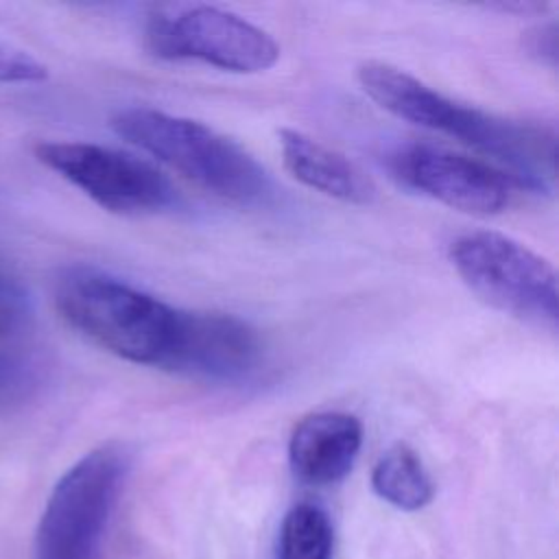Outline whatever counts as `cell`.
Here are the masks:
<instances>
[{
    "instance_id": "6da1fadb",
    "label": "cell",
    "mask_w": 559,
    "mask_h": 559,
    "mask_svg": "<svg viewBox=\"0 0 559 559\" xmlns=\"http://www.w3.org/2000/svg\"><path fill=\"white\" fill-rule=\"evenodd\" d=\"M362 92L382 109L417 127L456 138L511 170L520 188L546 190L555 177V131L463 105L417 76L384 61L356 70Z\"/></svg>"
},
{
    "instance_id": "7a4b0ae2",
    "label": "cell",
    "mask_w": 559,
    "mask_h": 559,
    "mask_svg": "<svg viewBox=\"0 0 559 559\" xmlns=\"http://www.w3.org/2000/svg\"><path fill=\"white\" fill-rule=\"evenodd\" d=\"M63 321L96 347L164 367L179 325V308L92 266H70L55 282Z\"/></svg>"
},
{
    "instance_id": "3957f363",
    "label": "cell",
    "mask_w": 559,
    "mask_h": 559,
    "mask_svg": "<svg viewBox=\"0 0 559 559\" xmlns=\"http://www.w3.org/2000/svg\"><path fill=\"white\" fill-rule=\"evenodd\" d=\"M111 129L203 190L238 205H260L273 192L264 166L231 138L183 116L151 107H127Z\"/></svg>"
},
{
    "instance_id": "277c9868",
    "label": "cell",
    "mask_w": 559,
    "mask_h": 559,
    "mask_svg": "<svg viewBox=\"0 0 559 559\" xmlns=\"http://www.w3.org/2000/svg\"><path fill=\"white\" fill-rule=\"evenodd\" d=\"M129 467L131 454L118 441L83 454L46 500L33 559H98Z\"/></svg>"
},
{
    "instance_id": "5b68a950",
    "label": "cell",
    "mask_w": 559,
    "mask_h": 559,
    "mask_svg": "<svg viewBox=\"0 0 559 559\" xmlns=\"http://www.w3.org/2000/svg\"><path fill=\"white\" fill-rule=\"evenodd\" d=\"M450 262L465 286L489 306L537 325L557 328V273L524 242L489 229L467 231L452 240Z\"/></svg>"
},
{
    "instance_id": "8992f818",
    "label": "cell",
    "mask_w": 559,
    "mask_h": 559,
    "mask_svg": "<svg viewBox=\"0 0 559 559\" xmlns=\"http://www.w3.org/2000/svg\"><path fill=\"white\" fill-rule=\"evenodd\" d=\"M35 157L114 214H159L177 203L173 183L153 164L118 148L92 142H39Z\"/></svg>"
},
{
    "instance_id": "52a82bcc",
    "label": "cell",
    "mask_w": 559,
    "mask_h": 559,
    "mask_svg": "<svg viewBox=\"0 0 559 559\" xmlns=\"http://www.w3.org/2000/svg\"><path fill=\"white\" fill-rule=\"evenodd\" d=\"M146 46L159 59H197L214 68L255 74L280 59L277 41L234 11L197 4L177 15H153Z\"/></svg>"
},
{
    "instance_id": "ba28073f",
    "label": "cell",
    "mask_w": 559,
    "mask_h": 559,
    "mask_svg": "<svg viewBox=\"0 0 559 559\" xmlns=\"http://www.w3.org/2000/svg\"><path fill=\"white\" fill-rule=\"evenodd\" d=\"M393 177L406 188L465 214H498L518 186L496 164L435 144H408L389 157Z\"/></svg>"
},
{
    "instance_id": "9c48e42d",
    "label": "cell",
    "mask_w": 559,
    "mask_h": 559,
    "mask_svg": "<svg viewBox=\"0 0 559 559\" xmlns=\"http://www.w3.org/2000/svg\"><path fill=\"white\" fill-rule=\"evenodd\" d=\"M262 360L253 325L236 314L181 310L173 349L162 369L212 382H238Z\"/></svg>"
},
{
    "instance_id": "30bf717a",
    "label": "cell",
    "mask_w": 559,
    "mask_h": 559,
    "mask_svg": "<svg viewBox=\"0 0 559 559\" xmlns=\"http://www.w3.org/2000/svg\"><path fill=\"white\" fill-rule=\"evenodd\" d=\"M362 445V424L343 411H319L299 419L288 439V463L306 485H334L349 474Z\"/></svg>"
},
{
    "instance_id": "8fae6325",
    "label": "cell",
    "mask_w": 559,
    "mask_h": 559,
    "mask_svg": "<svg viewBox=\"0 0 559 559\" xmlns=\"http://www.w3.org/2000/svg\"><path fill=\"white\" fill-rule=\"evenodd\" d=\"M277 135L284 166L299 183L352 205L376 199L373 181L343 153L295 129H282Z\"/></svg>"
},
{
    "instance_id": "7c38bea8",
    "label": "cell",
    "mask_w": 559,
    "mask_h": 559,
    "mask_svg": "<svg viewBox=\"0 0 559 559\" xmlns=\"http://www.w3.org/2000/svg\"><path fill=\"white\" fill-rule=\"evenodd\" d=\"M378 498L402 511H419L435 498V483L419 454L406 443H393L371 469Z\"/></svg>"
},
{
    "instance_id": "4fadbf2b",
    "label": "cell",
    "mask_w": 559,
    "mask_h": 559,
    "mask_svg": "<svg viewBox=\"0 0 559 559\" xmlns=\"http://www.w3.org/2000/svg\"><path fill=\"white\" fill-rule=\"evenodd\" d=\"M334 526L330 515L312 502L295 504L282 520L277 559H332Z\"/></svg>"
},
{
    "instance_id": "5bb4252c",
    "label": "cell",
    "mask_w": 559,
    "mask_h": 559,
    "mask_svg": "<svg viewBox=\"0 0 559 559\" xmlns=\"http://www.w3.org/2000/svg\"><path fill=\"white\" fill-rule=\"evenodd\" d=\"M48 68L31 52L0 41V83H41Z\"/></svg>"
},
{
    "instance_id": "9a60e30c",
    "label": "cell",
    "mask_w": 559,
    "mask_h": 559,
    "mask_svg": "<svg viewBox=\"0 0 559 559\" xmlns=\"http://www.w3.org/2000/svg\"><path fill=\"white\" fill-rule=\"evenodd\" d=\"M33 386V367L17 354L0 349V408L20 402Z\"/></svg>"
},
{
    "instance_id": "2e32d148",
    "label": "cell",
    "mask_w": 559,
    "mask_h": 559,
    "mask_svg": "<svg viewBox=\"0 0 559 559\" xmlns=\"http://www.w3.org/2000/svg\"><path fill=\"white\" fill-rule=\"evenodd\" d=\"M524 50L537 61L555 68L557 66V24L546 22L531 28L524 35Z\"/></svg>"
},
{
    "instance_id": "e0dca14e",
    "label": "cell",
    "mask_w": 559,
    "mask_h": 559,
    "mask_svg": "<svg viewBox=\"0 0 559 559\" xmlns=\"http://www.w3.org/2000/svg\"><path fill=\"white\" fill-rule=\"evenodd\" d=\"M26 306L24 288L0 269V325H13L22 319Z\"/></svg>"
},
{
    "instance_id": "ac0fdd59",
    "label": "cell",
    "mask_w": 559,
    "mask_h": 559,
    "mask_svg": "<svg viewBox=\"0 0 559 559\" xmlns=\"http://www.w3.org/2000/svg\"><path fill=\"white\" fill-rule=\"evenodd\" d=\"M487 9L500 11V13H515L520 17H533V15H544L550 7L546 2H539V0H515V2L487 4Z\"/></svg>"
}]
</instances>
